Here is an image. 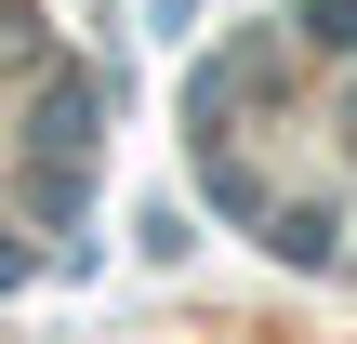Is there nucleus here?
I'll list each match as a JSON object with an SVG mask.
<instances>
[{
    "mask_svg": "<svg viewBox=\"0 0 357 344\" xmlns=\"http://www.w3.org/2000/svg\"><path fill=\"white\" fill-rule=\"evenodd\" d=\"M305 40L318 53H357V0H305Z\"/></svg>",
    "mask_w": 357,
    "mask_h": 344,
    "instance_id": "obj_2",
    "label": "nucleus"
},
{
    "mask_svg": "<svg viewBox=\"0 0 357 344\" xmlns=\"http://www.w3.org/2000/svg\"><path fill=\"white\" fill-rule=\"evenodd\" d=\"M278 265H331V212H318V199L278 212Z\"/></svg>",
    "mask_w": 357,
    "mask_h": 344,
    "instance_id": "obj_1",
    "label": "nucleus"
}]
</instances>
